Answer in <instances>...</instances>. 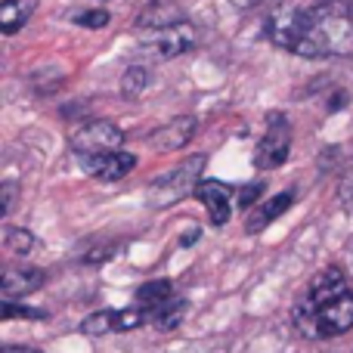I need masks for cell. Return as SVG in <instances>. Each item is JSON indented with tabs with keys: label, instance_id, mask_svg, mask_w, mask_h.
<instances>
[{
	"label": "cell",
	"instance_id": "obj_1",
	"mask_svg": "<svg viewBox=\"0 0 353 353\" xmlns=\"http://www.w3.org/2000/svg\"><path fill=\"white\" fill-rule=\"evenodd\" d=\"M267 37L288 53L307 59L353 53V16L329 6L285 3L267 19Z\"/></svg>",
	"mask_w": 353,
	"mask_h": 353
},
{
	"label": "cell",
	"instance_id": "obj_2",
	"mask_svg": "<svg viewBox=\"0 0 353 353\" xmlns=\"http://www.w3.org/2000/svg\"><path fill=\"white\" fill-rule=\"evenodd\" d=\"M294 323L307 338H338L353 329V294L341 270L329 267L310 282L294 307Z\"/></svg>",
	"mask_w": 353,
	"mask_h": 353
},
{
	"label": "cell",
	"instance_id": "obj_3",
	"mask_svg": "<svg viewBox=\"0 0 353 353\" xmlns=\"http://www.w3.org/2000/svg\"><path fill=\"white\" fill-rule=\"evenodd\" d=\"M205 168V155H195V159L183 161V165H176L171 174L159 176L152 186V192H149V201H152L155 208H168L174 205V201L186 199V195H195V189H199V171Z\"/></svg>",
	"mask_w": 353,
	"mask_h": 353
},
{
	"label": "cell",
	"instance_id": "obj_4",
	"mask_svg": "<svg viewBox=\"0 0 353 353\" xmlns=\"http://www.w3.org/2000/svg\"><path fill=\"white\" fill-rule=\"evenodd\" d=\"M124 146V134L118 124L112 121H87L84 128H78L72 134V149L78 159L84 155H103V152H115V149Z\"/></svg>",
	"mask_w": 353,
	"mask_h": 353
},
{
	"label": "cell",
	"instance_id": "obj_5",
	"mask_svg": "<svg viewBox=\"0 0 353 353\" xmlns=\"http://www.w3.org/2000/svg\"><path fill=\"white\" fill-rule=\"evenodd\" d=\"M267 134H263V140L257 143L254 149V165L261 168V171H273V168L285 165L288 159V149H292V128H288L285 115H270L267 118Z\"/></svg>",
	"mask_w": 353,
	"mask_h": 353
},
{
	"label": "cell",
	"instance_id": "obj_6",
	"mask_svg": "<svg viewBox=\"0 0 353 353\" xmlns=\"http://www.w3.org/2000/svg\"><path fill=\"white\" fill-rule=\"evenodd\" d=\"M195 28L183 19L176 25H168V28H152L146 37H143V50L155 59H171V56H180L186 50H192L195 43Z\"/></svg>",
	"mask_w": 353,
	"mask_h": 353
},
{
	"label": "cell",
	"instance_id": "obj_7",
	"mask_svg": "<svg viewBox=\"0 0 353 353\" xmlns=\"http://www.w3.org/2000/svg\"><path fill=\"white\" fill-rule=\"evenodd\" d=\"M81 168L93 176V180L103 183H115L121 176H128L137 168V159L124 149H115V152H103V155H84L81 159Z\"/></svg>",
	"mask_w": 353,
	"mask_h": 353
},
{
	"label": "cell",
	"instance_id": "obj_8",
	"mask_svg": "<svg viewBox=\"0 0 353 353\" xmlns=\"http://www.w3.org/2000/svg\"><path fill=\"white\" fill-rule=\"evenodd\" d=\"M195 195H199L201 201H205L208 214H211V223L214 226H223L230 223L232 217V205H230V186H223V183L217 180H201L199 189H195Z\"/></svg>",
	"mask_w": 353,
	"mask_h": 353
},
{
	"label": "cell",
	"instance_id": "obj_9",
	"mask_svg": "<svg viewBox=\"0 0 353 353\" xmlns=\"http://www.w3.org/2000/svg\"><path fill=\"white\" fill-rule=\"evenodd\" d=\"M195 130H199V121L195 118H174V121H168L165 128H159L152 134V146L159 149V152H174V149H183L189 140L195 137Z\"/></svg>",
	"mask_w": 353,
	"mask_h": 353
},
{
	"label": "cell",
	"instance_id": "obj_10",
	"mask_svg": "<svg viewBox=\"0 0 353 353\" xmlns=\"http://www.w3.org/2000/svg\"><path fill=\"white\" fill-rule=\"evenodd\" d=\"M292 201H294L292 192H279V195H273L270 201H263V205H254V208H251V214H248V220H245V230H248V232L267 230L276 217H282V214L292 208Z\"/></svg>",
	"mask_w": 353,
	"mask_h": 353
},
{
	"label": "cell",
	"instance_id": "obj_11",
	"mask_svg": "<svg viewBox=\"0 0 353 353\" xmlns=\"http://www.w3.org/2000/svg\"><path fill=\"white\" fill-rule=\"evenodd\" d=\"M43 273L41 270H31V267H10L3 273V282H0V292L3 298H25L28 292L41 288Z\"/></svg>",
	"mask_w": 353,
	"mask_h": 353
},
{
	"label": "cell",
	"instance_id": "obj_12",
	"mask_svg": "<svg viewBox=\"0 0 353 353\" xmlns=\"http://www.w3.org/2000/svg\"><path fill=\"white\" fill-rule=\"evenodd\" d=\"M34 6H37V0H3V6H0V31L3 34H16L31 19Z\"/></svg>",
	"mask_w": 353,
	"mask_h": 353
},
{
	"label": "cell",
	"instance_id": "obj_13",
	"mask_svg": "<svg viewBox=\"0 0 353 353\" xmlns=\"http://www.w3.org/2000/svg\"><path fill=\"white\" fill-rule=\"evenodd\" d=\"M176 22H183V16H180V10H176L174 3H152L149 10H143L140 12V19H137V25H140L143 31H152V28H168V25H176Z\"/></svg>",
	"mask_w": 353,
	"mask_h": 353
},
{
	"label": "cell",
	"instance_id": "obj_14",
	"mask_svg": "<svg viewBox=\"0 0 353 353\" xmlns=\"http://www.w3.org/2000/svg\"><path fill=\"white\" fill-rule=\"evenodd\" d=\"M168 301H174V285L168 279H155L146 282V285L137 288V304L140 307H165Z\"/></svg>",
	"mask_w": 353,
	"mask_h": 353
},
{
	"label": "cell",
	"instance_id": "obj_15",
	"mask_svg": "<svg viewBox=\"0 0 353 353\" xmlns=\"http://www.w3.org/2000/svg\"><path fill=\"white\" fill-rule=\"evenodd\" d=\"M183 313H186V304L183 301H168L165 307H155V310H149V323L155 325L159 332H174L176 325L183 323Z\"/></svg>",
	"mask_w": 353,
	"mask_h": 353
},
{
	"label": "cell",
	"instance_id": "obj_16",
	"mask_svg": "<svg viewBox=\"0 0 353 353\" xmlns=\"http://www.w3.org/2000/svg\"><path fill=\"white\" fill-rule=\"evenodd\" d=\"M81 332H84V335H109V332H115V310L90 313V316L81 323Z\"/></svg>",
	"mask_w": 353,
	"mask_h": 353
},
{
	"label": "cell",
	"instance_id": "obj_17",
	"mask_svg": "<svg viewBox=\"0 0 353 353\" xmlns=\"http://www.w3.org/2000/svg\"><path fill=\"white\" fill-rule=\"evenodd\" d=\"M146 84H149V72H146V68H140V65H134V68H128V72H124L121 93H124V97H140V93L146 90Z\"/></svg>",
	"mask_w": 353,
	"mask_h": 353
},
{
	"label": "cell",
	"instance_id": "obj_18",
	"mask_svg": "<svg viewBox=\"0 0 353 353\" xmlns=\"http://www.w3.org/2000/svg\"><path fill=\"white\" fill-rule=\"evenodd\" d=\"M6 248L16 254H28L34 248V236L28 230H6Z\"/></svg>",
	"mask_w": 353,
	"mask_h": 353
},
{
	"label": "cell",
	"instance_id": "obj_19",
	"mask_svg": "<svg viewBox=\"0 0 353 353\" xmlns=\"http://www.w3.org/2000/svg\"><path fill=\"white\" fill-rule=\"evenodd\" d=\"M74 22L84 25V28H105V25H109V12L105 10H87V12H81Z\"/></svg>",
	"mask_w": 353,
	"mask_h": 353
},
{
	"label": "cell",
	"instance_id": "obj_20",
	"mask_svg": "<svg viewBox=\"0 0 353 353\" xmlns=\"http://www.w3.org/2000/svg\"><path fill=\"white\" fill-rule=\"evenodd\" d=\"M16 316L43 319L47 313H43V310H31V307H19V304H12V301H6V304H3V319H16Z\"/></svg>",
	"mask_w": 353,
	"mask_h": 353
},
{
	"label": "cell",
	"instance_id": "obj_21",
	"mask_svg": "<svg viewBox=\"0 0 353 353\" xmlns=\"http://www.w3.org/2000/svg\"><path fill=\"white\" fill-rule=\"evenodd\" d=\"M263 192V186L261 183H251V186H245L242 192H239V205L242 208H254V201H257V195Z\"/></svg>",
	"mask_w": 353,
	"mask_h": 353
},
{
	"label": "cell",
	"instance_id": "obj_22",
	"mask_svg": "<svg viewBox=\"0 0 353 353\" xmlns=\"http://www.w3.org/2000/svg\"><path fill=\"white\" fill-rule=\"evenodd\" d=\"M313 3L329 6V10H338V12H347V16H353V0H313Z\"/></svg>",
	"mask_w": 353,
	"mask_h": 353
},
{
	"label": "cell",
	"instance_id": "obj_23",
	"mask_svg": "<svg viewBox=\"0 0 353 353\" xmlns=\"http://www.w3.org/2000/svg\"><path fill=\"white\" fill-rule=\"evenodd\" d=\"M12 199H16V183H3V214L12 211Z\"/></svg>",
	"mask_w": 353,
	"mask_h": 353
},
{
	"label": "cell",
	"instance_id": "obj_24",
	"mask_svg": "<svg viewBox=\"0 0 353 353\" xmlns=\"http://www.w3.org/2000/svg\"><path fill=\"white\" fill-rule=\"evenodd\" d=\"M230 3L236 6V10H251V6H257L261 0H230Z\"/></svg>",
	"mask_w": 353,
	"mask_h": 353
},
{
	"label": "cell",
	"instance_id": "obj_25",
	"mask_svg": "<svg viewBox=\"0 0 353 353\" xmlns=\"http://www.w3.org/2000/svg\"><path fill=\"white\" fill-rule=\"evenodd\" d=\"M3 353H37V350H31V347H3Z\"/></svg>",
	"mask_w": 353,
	"mask_h": 353
}]
</instances>
